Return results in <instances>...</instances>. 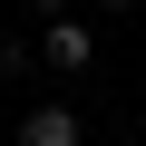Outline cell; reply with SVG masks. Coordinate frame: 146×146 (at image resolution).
<instances>
[{
  "label": "cell",
  "instance_id": "obj_1",
  "mask_svg": "<svg viewBox=\"0 0 146 146\" xmlns=\"http://www.w3.org/2000/svg\"><path fill=\"white\" fill-rule=\"evenodd\" d=\"M10 146H88V127H78V107H29L10 127Z\"/></svg>",
  "mask_w": 146,
  "mask_h": 146
},
{
  "label": "cell",
  "instance_id": "obj_2",
  "mask_svg": "<svg viewBox=\"0 0 146 146\" xmlns=\"http://www.w3.org/2000/svg\"><path fill=\"white\" fill-rule=\"evenodd\" d=\"M49 68H58V78H88V68H98V39H88L78 20H68V10L49 20Z\"/></svg>",
  "mask_w": 146,
  "mask_h": 146
},
{
  "label": "cell",
  "instance_id": "obj_3",
  "mask_svg": "<svg viewBox=\"0 0 146 146\" xmlns=\"http://www.w3.org/2000/svg\"><path fill=\"white\" fill-rule=\"evenodd\" d=\"M20 68H39V58H29V49L10 39V29H0V78H20Z\"/></svg>",
  "mask_w": 146,
  "mask_h": 146
},
{
  "label": "cell",
  "instance_id": "obj_4",
  "mask_svg": "<svg viewBox=\"0 0 146 146\" xmlns=\"http://www.w3.org/2000/svg\"><path fill=\"white\" fill-rule=\"evenodd\" d=\"M29 10H39V20H58V10H68V0H29Z\"/></svg>",
  "mask_w": 146,
  "mask_h": 146
},
{
  "label": "cell",
  "instance_id": "obj_5",
  "mask_svg": "<svg viewBox=\"0 0 146 146\" xmlns=\"http://www.w3.org/2000/svg\"><path fill=\"white\" fill-rule=\"evenodd\" d=\"M98 10H136V0H98Z\"/></svg>",
  "mask_w": 146,
  "mask_h": 146
},
{
  "label": "cell",
  "instance_id": "obj_6",
  "mask_svg": "<svg viewBox=\"0 0 146 146\" xmlns=\"http://www.w3.org/2000/svg\"><path fill=\"white\" fill-rule=\"evenodd\" d=\"M0 146H10V117H0Z\"/></svg>",
  "mask_w": 146,
  "mask_h": 146
}]
</instances>
